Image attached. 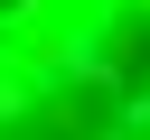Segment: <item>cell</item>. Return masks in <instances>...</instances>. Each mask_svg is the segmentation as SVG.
I'll use <instances>...</instances> for the list:
<instances>
[{"mask_svg":"<svg viewBox=\"0 0 150 140\" xmlns=\"http://www.w3.org/2000/svg\"><path fill=\"white\" fill-rule=\"evenodd\" d=\"M0 140H150V0H0Z\"/></svg>","mask_w":150,"mask_h":140,"instance_id":"6da1fadb","label":"cell"}]
</instances>
